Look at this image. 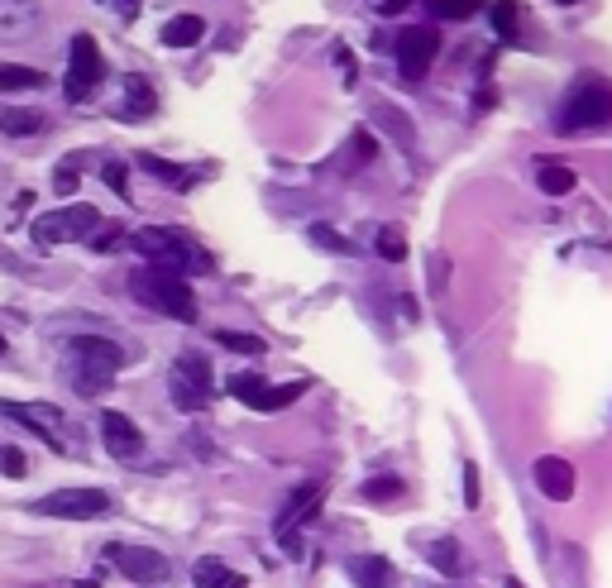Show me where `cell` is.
<instances>
[{
	"mask_svg": "<svg viewBox=\"0 0 612 588\" xmlns=\"http://www.w3.org/2000/svg\"><path fill=\"white\" fill-rule=\"evenodd\" d=\"M125 369V349L106 335H72L67 340V378L82 397H101Z\"/></svg>",
	"mask_w": 612,
	"mask_h": 588,
	"instance_id": "cell-1",
	"label": "cell"
},
{
	"mask_svg": "<svg viewBox=\"0 0 612 588\" xmlns=\"http://www.w3.org/2000/svg\"><path fill=\"white\" fill-rule=\"evenodd\" d=\"M311 244H321V249H335V254H354V244L340 240V235H335V230H326V225H316V230H311Z\"/></svg>",
	"mask_w": 612,
	"mask_h": 588,
	"instance_id": "cell-32",
	"label": "cell"
},
{
	"mask_svg": "<svg viewBox=\"0 0 612 588\" xmlns=\"http://www.w3.org/2000/svg\"><path fill=\"white\" fill-rule=\"evenodd\" d=\"M106 220L96 206H58V211H48V216L34 220V244L39 249H58V244H87L96 230H101Z\"/></svg>",
	"mask_w": 612,
	"mask_h": 588,
	"instance_id": "cell-6",
	"label": "cell"
},
{
	"mask_svg": "<svg viewBox=\"0 0 612 588\" xmlns=\"http://www.w3.org/2000/svg\"><path fill=\"white\" fill-rule=\"evenodd\" d=\"M48 87V77L39 67H20V63H0V91H34Z\"/></svg>",
	"mask_w": 612,
	"mask_h": 588,
	"instance_id": "cell-21",
	"label": "cell"
},
{
	"mask_svg": "<svg viewBox=\"0 0 612 588\" xmlns=\"http://www.w3.org/2000/svg\"><path fill=\"white\" fill-rule=\"evenodd\" d=\"M574 182H579V177H574V168H565V163H541V168H536V187L546 196L574 192Z\"/></svg>",
	"mask_w": 612,
	"mask_h": 588,
	"instance_id": "cell-22",
	"label": "cell"
},
{
	"mask_svg": "<svg viewBox=\"0 0 612 588\" xmlns=\"http://www.w3.org/2000/svg\"><path fill=\"white\" fill-rule=\"evenodd\" d=\"M44 130H48V115H44V110L0 106V134H10V139H29V134H44Z\"/></svg>",
	"mask_w": 612,
	"mask_h": 588,
	"instance_id": "cell-17",
	"label": "cell"
},
{
	"mask_svg": "<svg viewBox=\"0 0 612 588\" xmlns=\"http://www.w3.org/2000/svg\"><path fill=\"white\" fill-rule=\"evenodd\" d=\"M87 244H91V254H110V249L120 244V230H106V225H101V230H96Z\"/></svg>",
	"mask_w": 612,
	"mask_h": 588,
	"instance_id": "cell-35",
	"label": "cell"
},
{
	"mask_svg": "<svg viewBox=\"0 0 612 588\" xmlns=\"http://www.w3.org/2000/svg\"><path fill=\"white\" fill-rule=\"evenodd\" d=\"M201 34H206L201 15H177V20L163 24V44L168 48H192V44H201Z\"/></svg>",
	"mask_w": 612,
	"mask_h": 588,
	"instance_id": "cell-20",
	"label": "cell"
},
{
	"mask_svg": "<svg viewBox=\"0 0 612 588\" xmlns=\"http://www.w3.org/2000/svg\"><path fill=\"white\" fill-rule=\"evenodd\" d=\"M531 479H536V488H541V498L550 502H569L574 498V464L560 455H541L536 464H531Z\"/></svg>",
	"mask_w": 612,
	"mask_h": 588,
	"instance_id": "cell-15",
	"label": "cell"
},
{
	"mask_svg": "<svg viewBox=\"0 0 612 588\" xmlns=\"http://www.w3.org/2000/svg\"><path fill=\"white\" fill-rule=\"evenodd\" d=\"M39 0H0V44H15L29 39L39 29Z\"/></svg>",
	"mask_w": 612,
	"mask_h": 588,
	"instance_id": "cell-16",
	"label": "cell"
},
{
	"mask_svg": "<svg viewBox=\"0 0 612 588\" xmlns=\"http://www.w3.org/2000/svg\"><path fill=\"white\" fill-rule=\"evenodd\" d=\"M0 474H5V479H24V474H29V459H24L20 450H0Z\"/></svg>",
	"mask_w": 612,
	"mask_h": 588,
	"instance_id": "cell-33",
	"label": "cell"
},
{
	"mask_svg": "<svg viewBox=\"0 0 612 588\" xmlns=\"http://www.w3.org/2000/svg\"><path fill=\"white\" fill-rule=\"evenodd\" d=\"M373 249H378V259L402 263L407 259V235H402L397 225H383V230H378V240H373Z\"/></svg>",
	"mask_w": 612,
	"mask_h": 588,
	"instance_id": "cell-27",
	"label": "cell"
},
{
	"mask_svg": "<svg viewBox=\"0 0 612 588\" xmlns=\"http://www.w3.org/2000/svg\"><path fill=\"white\" fill-rule=\"evenodd\" d=\"M0 416L24 426V431H34L53 455H72V436H67V421L58 407H48V402H0Z\"/></svg>",
	"mask_w": 612,
	"mask_h": 588,
	"instance_id": "cell-8",
	"label": "cell"
},
{
	"mask_svg": "<svg viewBox=\"0 0 612 588\" xmlns=\"http://www.w3.org/2000/svg\"><path fill=\"white\" fill-rule=\"evenodd\" d=\"M34 517H58V522H91V517H106L110 512V493L106 488H58L44 498L29 502Z\"/></svg>",
	"mask_w": 612,
	"mask_h": 588,
	"instance_id": "cell-7",
	"label": "cell"
},
{
	"mask_svg": "<svg viewBox=\"0 0 612 588\" xmlns=\"http://www.w3.org/2000/svg\"><path fill=\"white\" fill-rule=\"evenodd\" d=\"M230 392H235L240 402H249L254 412H283V407H292L306 392V383H283V388H273V383H263L259 373H235V378H230Z\"/></svg>",
	"mask_w": 612,
	"mask_h": 588,
	"instance_id": "cell-13",
	"label": "cell"
},
{
	"mask_svg": "<svg viewBox=\"0 0 612 588\" xmlns=\"http://www.w3.org/2000/svg\"><path fill=\"white\" fill-rule=\"evenodd\" d=\"M479 498H483V479H479V464L474 459H464V507L474 512L479 507Z\"/></svg>",
	"mask_w": 612,
	"mask_h": 588,
	"instance_id": "cell-31",
	"label": "cell"
},
{
	"mask_svg": "<svg viewBox=\"0 0 612 588\" xmlns=\"http://www.w3.org/2000/svg\"><path fill=\"white\" fill-rule=\"evenodd\" d=\"M53 187H58V192H77V173H72V168H63V173H58V177H53Z\"/></svg>",
	"mask_w": 612,
	"mask_h": 588,
	"instance_id": "cell-36",
	"label": "cell"
},
{
	"mask_svg": "<svg viewBox=\"0 0 612 588\" xmlns=\"http://www.w3.org/2000/svg\"><path fill=\"white\" fill-rule=\"evenodd\" d=\"M192 584L197 588H249L244 584V574H235L225 560H211V555L192 565Z\"/></svg>",
	"mask_w": 612,
	"mask_h": 588,
	"instance_id": "cell-19",
	"label": "cell"
},
{
	"mask_svg": "<svg viewBox=\"0 0 612 588\" xmlns=\"http://www.w3.org/2000/svg\"><path fill=\"white\" fill-rule=\"evenodd\" d=\"M321 498H326V488H321V483H302V488L287 498L283 512H278V526H273V536H278V545H283L287 555H302V526L316 517Z\"/></svg>",
	"mask_w": 612,
	"mask_h": 588,
	"instance_id": "cell-10",
	"label": "cell"
},
{
	"mask_svg": "<svg viewBox=\"0 0 612 588\" xmlns=\"http://www.w3.org/2000/svg\"><path fill=\"white\" fill-rule=\"evenodd\" d=\"M168 392L182 412H206L211 407V392H216V378H211V359L201 349H182L168 369Z\"/></svg>",
	"mask_w": 612,
	"mask_h": 588,
	"instance_id": "cell-5",
	"label": "cell"
},
{
	"mask_svg": "<svg viewBox=\"0 0 612 588\" xmlns=\"http://www.w3.org/2000/svg\"><path fill=\"white\" fill-rule=\"evenodd\" d=\"M216 345H225V349H235V354H263V340L259 335H235V330H216Z\"/></svg>",
	"mask_w": 612,
	"mask_h": 588,
	"instance_id": "cell-29",
	"label": "cell"
},
{
	"mask_svg": "<svg viewBox=\"0 0 612 588\" xmlns=\"http://www.w3.org/2000/svg\"><path fill=\"white\" fill-rule=\"evenodd\" d=\"M0 359H5V335H0Z\"/></svg>",
	"mask_w": 612,
	"mask_h": 588,
	"instance_id": "cell-41",
	"label": "cell"
},
{
	"mask_svg": "<svg viewBox=\"0 0 612 588\" xmlns=\"http://www.w3.org/2000/svg\"><path fill=\"white\" fill-rule=\"evenodd\" d=\"M407 5H412V0H383V5H378V10H383V15H402V10H407Z\"/></svg>",
	"mask_w": 612,
	"mask_h": 588,
	"instance_id": "cell-37",
	"label": "cell"
},
{
	"mask_svg": "<svg viewBox=\"0 0 612 588\" xmlns=\"http://www.w3.org/2000/svg\"><path fill=\"white\" fill-rule=\"evenodd\" d=\"M125 101H130V106H125V115H153V110H158L153 87L144 82V77H130V82H125Z\"/></svg>",
	"mask_w": 612,
	"mask_h": 588,
	"instance_id": "cell-26",
	"label": "cell"
},
{
	"mask_svg": "<svg viewBox=\"0 0 612 588\" xmlns=\"http://www.w3.org/2000/svg\"><path fill=\"white\" fill-rule=\"evenodd\" d=\"M350 579L359 588H393V565H388L383 555H354Z\"/></svg>",
	"mask_w": 612,
	"mask_h": 588,
	"instance_id": "cell-18",
	"label": "cell"
},
{
	"mask_svg": "<svg viewBox=\"0 0 612 588\" xmlns=\"http://www.w3.org/2000/svg\"><path fill=\"white\" fill-rule=\"evenodd\" d=\"M359 493H364V502H393V498H402V479H397V474H378V479H369Z\"/></svg>",
	"mask_w": 612,
	"mask_h": 588,
	"instance_id": "cell-28",
	"label": "cell"
},
{
	"mask_svg": "<svg viewBox=\"0 0 612 588\" xmlns=\"http://www.w3.org/2000/svg\"><path fill=\"white\" fill-rule=\"evenodd\" d=\"M106 560L125 579H134V584H163L168 574H173V565H168V555H158V550H149V545H106Z\"/></svg>",
	"mask_w": 612,
	"mask_h": 588,
	"instance_id": "cell-12",
	"label": "cell"
},
{
	"mask_svg": "<svg viewBox=\"0 0 612 588\" xmlns=\"http://www.w3.org/2000/svg\"><path fill=\"white\" fill-rule=\"evenodd\" d=\"M440 53V29L436 24H407L402 29V39H397V72L407 77V82H421L431 63H436Z\"/></svg>",
	"mask_w": 612,
	"mask_h": 588,
	"instance_id": "cell-11",
	"label": "cell"
},
{
	"mask_svg": "<svg viewBox=\"0 0 612 588\" xmlns=\"http://www.w3.org/2000/svg\"><path fill=\"white\" fill-rule=\"evenodd\" d=\"M612 125V82L608 77H579L560 106V130H608Z\"/></svg>",
	"mask_w": 612,
	"mask_h": 588,
	"instance_id": "cell-4",
	"label": "cell"
},
{
	"mask_svg": "<svg viewBox=\"0 0 612 588\" xmlns=\"http://www.w3.org/2000/svg\"><path fill=\"white\" fill-rule=\"evenodd\" d=\"M431 565H436L440 574H450V579H459V574L469 569V560H464V550H459L455 536H445V541L431 545Z\"/></svg>",
	"mask_w": 612,
	"mask_h": 588,
	"instance_id": "cell-24",
	"label": "cell"
},
{
	"mask_svg": "<svg viewBox=\"0 0 612 588\" xmlns=\"http://www.w3.org/2000/svg\"><path fill=\"white\" fill-rule=\"evenodd\" d=\"M503 588H526V584H517V579H507V584Z\"/></svg>",
	"mask_w": 612,
	"mask_h": 588,
	"instance_id": "cell-39",
	"label": "cell"
},
{
	"mask_svg": "<svg viewBox=\"0 0 612 588\" xmlns=\"http://www.w3.org/2000/svg\"><path fill=\"white\" fill-rule=\"evenodd\" d=\"M555 5H579V0H555Z\"/></svg>",
	"mask_w": 612,
	"mask_h": 588,
	"instance_id": "cell-40",
	"label": "cell"
},
{
	"mask_svg": "<svg viewBox=\"0 0 612 588\" xmlns=\"http://www.w3.org/2000/svg\"><path fill=\"white\" fill-rule=\"evenodd\" d=\"M130 292H134V302H144L149 311H158V316H173L182 326L197 321V292H192V283H187L182 273H173V268L144 263L130 278Z\"/></svg>",
	"mask_w": 612,
	"mask_h": 588,
	"instance_id": "cell-3",
	"label": "cell"
},
{
	"mask_svg": "<svg viewBox=\"0 0 612 588\" xmlns=\"http://www.w3.org/2000/svg\"><path fill=\"white\" fill-rule=\"evenodd\" d=\"M134 163H139L144 173H153L158 182H177V187H187V182H192V173H187V168H177V163H163L158 153H139Z\"/></svg>",
	"mask_w": 612,
	"mask_h": 588,
	"instance_id": "cell-25",
	"label": "cell"
},
{
	"mask_svg": "<svg viewBox=\"0 0 612 588\" xmlns=\"http://www.w3.org/2000/svg\"><path fill=\"white\" fill-rule=\"evenodd\" d=\"M101 77H106V63H101L96 39H91V34H77V39H72V63H67V77H63V96L82 106L91 91L101 87Z\"/></svg>",
	"mask_w": 612,
	"mask_h": 588,
	"instance_id": "cell-9",
	"label": "cell"
},
{
	"mask_svg": "<svg viewBox=\"0 0 612 588\" xmlns=\"http://www.w3.org/2000/svg\"><path fill=\"white\" fill-rule=\"evenodd\" d=\"M479 15V0H436V20H469Z\"/></svg>",
	"mask_w": 612,
	"mask_h": 588,
	"instance_id": "cell-30",
	"label": "cell"
},
{
	"mask_svg": "<svg viewBox=\"0 0 612 588\" xmlns=\"http://www.w3.org/2000/svg\"><path fill=\"white\" fill-rule=\"evenodd\" d=\"M101 440H106V455L120 459V464H134L144 450V436L125 412H101Z\"/></svg>",
	"mask_w": 612,
	"mask_h": 588,
	"instance_id": "cell-14",
	"label": "cell"
},
{
	"mask_svg": "<svg viewBox=\"0 0 612 588\" xmlns=\"http://www.w3.org/2000/svg\"><path fill=\"white\" fill-rule=\"evenodd\" d=\"M120 5H125V10H139V0H120Z\"/></svg>",
	"mask_w": 612,
	"mask_h": 588,
	"instance_id": "cell-38",
	"label": "cell"
},
{
	"mask_svg": "<svg viewBox=\"0 0 612 588\" xmlns=\"http://www.w3.org/2000/svg\"><path fill=\"white\" fill-rule=\"evenodd\" d=\"M488 20H493V34L512 44V39L522 34V5H517V0H498V5L488 10Z\"/></svg>",
	"mask_w": 612,
	"mask_h": 588,
	"instance_id": "cell-23",
	"label": "cell"
},
{
	"mask_svg": "<svg viewBox=\"0 0 612 588\" xmlns=\"http://www.w3.org/2000/svg\"><path fill=\"white\" fill-rule=\"evenodd\" d=\"M134 254L153 268H173V273H211V254L201 249L192 235H182V230H168V225H144V230H134Z\"/></svg>",
	"mask_w": 612,
	"mask_h": 588,
	"instance_id": "cell-2",
	"label": "cell"
},
{
	"mask_svg": "<svg viewBox=\"0 0 612 588\" xmlns=\"http://www.w3.org/2000/svg\"><path fill=\"white\" fill-rule=\"evenodd\" d=\"M106 187L120 201H130V182H125V163H106Z\"/></svg>",
	"mask_w": 612,
	"mask_h": 588,
	"instance_id": "cell-34",
	"label": "cell"
}]
</instances>
